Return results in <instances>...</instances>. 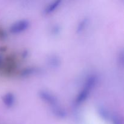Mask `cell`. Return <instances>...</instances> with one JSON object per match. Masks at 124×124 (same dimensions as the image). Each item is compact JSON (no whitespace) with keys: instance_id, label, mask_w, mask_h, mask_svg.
<instances>
[{"instance_id":"1","label":"cell","mask_w":124,"mask_h":124,"mask_svg":"<svg viewBox=\"0 0 124 124\" xmlns=\"http://www.w3.org/2000/svg\"><path fill=\"white\" fill-rule=\"evenodd\" d=\"M96 81L97 78L94 75H92L88 78L85 83L84 87L82 90V91L79 93L77 98H76V101H75V103H76V105H80L85 100H86L87 97L89 95L90 92L92 90V89L95 85Z\"/></svg>"},{"instance_id":"5","label":"cell","mask_w":124,"mask_h":124,"mask_svg":"<svg viewBox=\"0 0 124 124\" xmlns=\"http://www.w3.org/2000/svg\"><path fill=\"white\" fill-rule=\"evenodd\" d=\"M3 102L8 107H10L15 102V97L12 93H7L3 98Z\"/></svg>"},{"instance_id":"8","label":"cell","mask_w":124,"mask_h":124,"mask_svg":"<svg viewBox=\"0 0 124 124\" xmlns=\"http://www.w3.org/2000/svg\"><path fill=\"white\" fill-rule=\"evenodd\" d=\"M0 61H1V58H0Z\"/></svg>"},{"instance_id":"2","label":"cell","mask_w":124,"mask_h":124,"mask_svg":"<svg viewBox=\"0 0 124 124\" xmlns=\"http://www.w3.org/2000/svg\"><path fill=\"white\" fill-rule=\"evenodd\" d=\"M39 95L42 100L50 104L51 106H52V107L58 106V101L56 98L49 92L41 91L39 93Z\"/></svg>"},{"instance_id":"4","label":"cell","mask_w":124,"mask_h":124,"mask_svg":"<svg viewBox=\"0 0 124 124\" xmlns=\"http://www.w3.org/2000/svg\"><path fill=\"white\" fill-rule=\"evenodd\" d=\"M61 3V1H56L53 2L52 3L50 4L44 9V13L46 15H48L53 12L55 10L56 8H57L59 7Z\"/></svg>"},{"instance_id":"7","label":"cell","mask_w":124,"mask_h":124,"mask_svg":"<svg viewBox=\"0 0 124 124\" xmlns=\"http://www.w3.org/2000/svg\"><path fill=\"white\" fill-rule=\"evenodd\" d=\"M86 24H87V19H84L83 21H82L81 22V23L78 25V29H77V32L78 33L81 32V31L84 30V29Z\"/></svg>"},{"instance_id":"6","label":"cell","mask_w":124,"mask_h":124,"mask_svg":"<svg viewBox=\"0 0 124 124\" xmlns=\"http://www.w3.org/2000/svg\"><path fill=\"white\" fill-rule=\"evenodd\" d=\"M53 112L55 116L59 117L60 118H62L65 116V112L64 110L61 108L59 106L53 107Z\"/></svg>"},{"instance_id":"3","label":"cell","mask_w":124,"mask_h":124,"mask_svg":"<svg viewBox=\"0 0 124 124\" xmlns=\"http://www.w3.org/2000/svg\"><path fill=\"white\" fill-rule=\"evenodd\" d=\"M29 23L27 20H21L16 22L11 26L10 31L13 33H19L29 27Z\"/></svg>"}]
</instances>
